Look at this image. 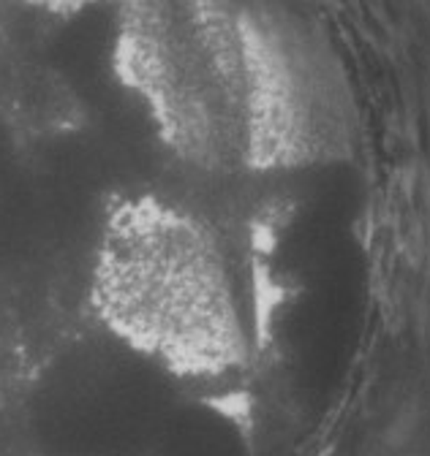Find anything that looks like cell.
Segmentation results:
<instances>
[{"label": "cell", "instance_id": "cell-1", "mask_svg": "<svg viewBox=\"0 0 430 456\" xmlns=\"http://www.w3.org/2000/svg\"><path fill=\"white\" fill-rule=\"evenodd\" d=\"M87 299L118 342L175 375H224L245 356L219 242L202 220L158 196L118 199L106 212Z\"/></svg>", "mask_w": 430, "mask_h": 456}]
</instances>
